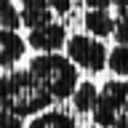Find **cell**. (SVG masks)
<instances>
[{
  "label": "cell",
  "mask_w": 128,
  "mask_h": 128,
  "mask_svg": "<svg viewBox=\"0 0 128 128\" xmlns=\"http://www.w3.org/2000/svg\"><path fill=\"white\" fill-rule=\"evenodd\" d=\"M27 128H78V120L64 110H46L35 115L27 123Z\"/></svg>",
  "instance_id": "obj_8"
},
{
  "label": "cell",
  "mask_w": 128,
  "mask_h": 128,
  "mask_svg": "<svg viewBox=\"0 0 128 128\" xmlns=\"http://www.w3.org/2000/svg\"><path fill=\"white\" fill-rule=\"evenodd\" d=\"M83 24H86V32L91 38H110L115 32V16L104 8H88V14L83 16Z\"/></svg>",
  "instance_id": "obj_7"
},
{
  "label": "cell",
  "mask_w": 128,
  "mask_h": 128,
  "mask_svg": "<svg viewBox=\"0 0 128 128\" xmlns=\"http://www.w3.org/2000/svg\"><path fill=\"white\" fill-rule=\"evenodd\" d=\"M54 104L48 91L32 78L27 67L24 70H6L0 75V110L19 115V118H35Z\"/></svg>",
  "instance_id": "obj_1"
},
{
  "label": "cell",
  "mask_w": 128,
  "mask_h": 128,
  "mask_svg": "<svg viewBox=\"0 0 128 128\" xmlns=\"http://www.w3.org/2000/svg\"><path fill=\"white\" fill-rule=\"evenodd\" d=\"M83 3H86L88 8H104V11H110L118 0H83Z\"/></svg>",
  "instance_id": "obj_14"
},
{
  "label": "cell",
  "mask_w": 128,
  "mask_h": 128,
  "mask_svg": "<svg viewBox=\"0 0 128 128\" xmlns=\"http://www.w3.org/2000/svg\"><path fill=\"white\" fill-rule=\"evenodd\" d=\"M107 67H110L118 78L128 80V46H115L107 54Z\"/></svg>",
  "instance_id": "obj_10"
},
{
  "label": "cell",
  "mask_w": 128,
  "mask_h": 128,
  "mask_svg": "<svg viewBox=\"0 0 128 128\" xmlns=\"http://www.w3.org/2000/svg\"><path fill=\"white\" fill-rule=\"evenodd\" d=\"M67 59H70L75 67H83L86 72L96 75V72L107 70V46H104L99 38H91V35H72L67 43Z\"/></svg>",
  "instance_id": "obj_3"
},
{
  "label": "cell",
  "mask_w": 128,
  "mask_h": 128,
  "mask_svg": "<svg viewBox=\"0 0 128 128\" xmlns=\"http://www.w3.org/2000/svg\"><path fill=\"white\" fill-rule=\"evenodd\" d=\"M48 8H51V14L67 16L72 11V0H48Z\"/></svg>",
  "instance_id": "obj_13"
},
{
  "label": "cell",
  "mask_w": 128,
  "mask_h": 128,
  "mask_svg": "<svg viewBox=\"0 0 128 128\" xmlns=\"http://www.w3.org/2000/svg\"><path fill=\"white\" fill-rule=\"evenodd\" d=\"M27 72L48 91V96L54 102L70 99L75 86L80 83L78 67L62 54H38V56H32L30 64H27Z\"/></svg>",
  "instance_id": "obj_2"
},
{
  "label": "cell",
  "mask_w": 128,
  "mask_h": 128,
  "mask_svg": "<svg viewBox=\"0 0 128 128\" xmlns=\"http://www.w3.org/2000/svg\"><path fill=\"white\" fill-rule=\"evenodd\" d=\"M0 128H24V120L19 115H11V112L0 110Z\"/></svg>",
  "instance_id": "obj_12"
},
{
  "label": "cell",
  "mask_w": 128,
  "mask_h": 128,
  "mask_svg": "<svg viewBox=\"0 0 128 128\" xmlns=\"http://www.w3.org/2000/svg\"><path fill=\"white\" fill-rule=\"evenodd\" d=\"M24 43L35 48L38 54H59V48H64V43H67V27L59 22H48L43 27L30 30Z\"/></svg>",
  "instance_id": "obj_4"
},
{
  "label": "cell",
  "mask_w": 128,
  "mask_h": 128,
  "mask_svg": "<svg viewBox=\"0 0 128 128\" xmlns=\"http://www.w3.org/2000/svg\"><path fill=\"white\" fill-rule=\"evenodd\" d=\"M96 96H99V88L91 83V80H83V83H78L75 86V91H72V107L78 112H83V115H91V110H94L96 104Z\"/></svg>",
  "instance_id": "obj_9"
},
{
  "label": "cell",
  "mask_w": 128,
  "mask_h": 128,
  "mask_svg": "<svg viewBox=\"0 0 128 128\" xmlns=\"http://www.w3.org/2000/svg\"><path fill=\"white\" fill-rule=\"evenodd\" d=\"M0 27L3 30H19L22 22H19V8L14 6V0H0Z\"/></svg>",
  "instance_id": "obj_11"
},
{
  "label": "cell",
  "mask_w": 128,
  "mask_h": 128,
  "mask_svg": "<svg viewBox=\"0 0 128 128\" xmlns=\"http://www.w3.org/2000/svg\"><path fill=\"white\" fill-rule=\"evenodd\" d=\"M19 22L27 30H35V27H43V24L54 22L48 0H19Z\"/></svg>",
  "instance_id": "obj_6"
},
{
  "label": "cell",
  "mask_w": 128,
  "mask_h": 128,
  "mask_svg": "<svg viewBox=\"0 0 128 128\" xmlns=\"http://www.w3.org/2000/svg\"><path fill=\"white\" fill-rule=\"evenodd\" d=\"M24 54H27L24 38L14 30H3L0 27V70H11L16 62H22Z\"/></svg>",
  "instance_id": "obj_5"
}]
</instances>
